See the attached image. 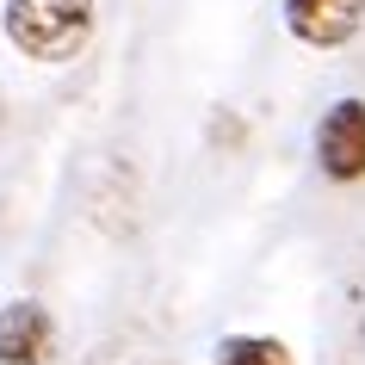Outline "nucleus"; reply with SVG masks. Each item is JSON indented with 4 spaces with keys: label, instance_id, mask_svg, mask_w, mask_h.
Segmentation results:
<instances>
[{
    "label": "nucleus",
    "instance_id": "nucleus-3",
    "mask_svg": "<svg viewBox=\"0 0 365 365\" xmlns=\"http://www.w3.org/2000/svg\"><path fill=\"white\" fill-rule=\"evenodd\" d=\"M365 0H285V31L309 50H341L359 38Z\"/></svg>",
    "mask_w": 365,
    "mask_h": 365
},
{
    "label": "nucleus",
    "instance_id": "nucleus-2",
    "mask_svg": "<svg viewBox=\"0 0 365 365\" xmlns=\"http://www.w3.org/2000/svg\"><path fill=\"white\" fill-rule=\"evenodd\" d=\"M316 168L334 186L365 180V99H334L316 124Z\"/></svg>",
    "mask_w": 365,
    "mask_h": 365
},
{
    "label": "nucleus",
    "instance_id": "nucleus-5",
    "mask_svg": "<svg viewBox=\"0 0 365 365\" xmlns=\"http://www.w3.org/2000/svg\"><path fill=\"white\" fill-rule=\"evenodd\" d=\"M211 365H297V359H291V346L272 341V334H230V341L217 346Z\"/></svg>",
    "mask_w": 365,
    "mask_h": 365
},
{
    "label": "nucleus",
    "instance_id": "nucleus-4",
    "mask_svg": "<svg viewBox=\"0 0 365 365\" xmlns=\"http://www.w3.org/2000/svg\"><path fill=\"white\" fill-rule=\"evenodd\" d=\"M0 365H50V309L13 297L0 309Z\"/></svg>",
    "mask_w": 365,
    "mask_h": 365
},
{
    "label": "nucleus",
    "instance_id": "nucleus-1",
    "mask_svg": "<svg viewBox=\"0 0 365 365\" xmlns=\"http://www.w3.org/2000/svg\"><path fill=\"white\" fill-rule=\"evenodd\" d=\"M93 31V0H6V38L38 62L75 56Z\"/></svg>",
    "mask_w": 365,
    "mask_h": 365
}]
</instances>
